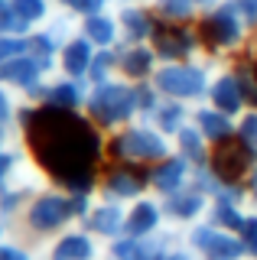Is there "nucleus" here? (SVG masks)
Wrapping results in <instances>:
<instances>
[{
    "label": "nucleus",
    "mask_w": 257,
    "mask_h": 260,
    "mask_svg": "<svg viewBox=\"0 0 257 260\" xmlns=\"http://www.w3.org/2000/svg\"><path fill=\"white\" fill-rule=\"evenodd\" d=\"M159 85L166 88V91H173V94H196L199 88V72L196 69H176V72H163L159 75Z\"/></svg>",
    "instance_id": "obj_1"
},
{
    "label": "nucleus",
    "mask_w": 257,
    "mask_h": 260,
    "mask_svg": "<svg viewBox=\"0 0 257 260\" xmlns=\"http://www.w3.org/2000/svg\"><path fill=\"white\" fill-rule=\"evenodd\" d=\"M208 29H212V36L221 39V43L238 39V13H235V7H221V10H215L212 16H208Z\"/></svg>",
    "instance_id": "obj_2"
},
{
    "label": "nucleus",
    "mask_w": 257,
    "mask_h": 260,
    "mask_svg": "<svg viewBox=\"0 0 257 260\" xmlns=\"http://www.w3.org/2000/svg\"><path fill=\"white\" fill-rule=\"evenodd\" d=\"M62 218H66V205H62L59 199H46V202H39V205L33 208V221H36L39 228L59 224Z\"/></svg>",
    "instance_id": "obj_3"
},
{
    "label": "nucleus",
    "mask_w": 257,
    "mask_h": 260,
    "mask_svg": "<svg viewBox=\"0 0 257 260\" xmlns=\"http://www.w3.org/2000/svg\"><path fill=\"white\" fill-rule=\"evenodd\" d=\"M120 20H124L127 29H134L131 36H150V20H147V13H143V10H137V7H124Z\"/></svg>",
    "instance_id": "obj_4"
},
{
    "label": "nucleus",
    "mask_w": 257,
    "mask_h": 260,
    "mask_svg": "<svg viewBox=\"0 0 257 260\" xmlns=\"http://www.w3.org/2000/svg\"><path fill=\"white\" fill-rule=\"evenodd\" d=\"M215 104L224 111H235L238 108V88L231 85V81H218V88H215Z\"/></svg>",
    "instance_id": "obj_5"
},
{
    "label": "nucleus",
    "mask_w": 257,
    "mask_h": 260,
    "mask_svg": "<svg viewBox=\"0 0 257 260\" xmlns=\"http://www.w3.org/2000/svg\"><path fill=\"white\" fill-rule=\"evenodd\" d=\"M88 32H91V39H98V43H111V39H114V23L94 16V20H88Z\"/></svg>",
    "instance_id": "obj_6"
},
{
    "label": "nucleus",
    "mask_w": 257,
    "mask_h": 260,
    "mask_svg": "<svg viewBox=\"0 0 257 260\" xmlns=\"http://www.w3.org/2000/svg\"><path fill=\"white\" fill-rule=\"evenodd\" d=\"M69 72H82L85 65H88V46L85 43H72L69 46Z\"/></svg>",
    "instance_id": "obj_7"
},
{
    "label": "nucleus",
    "mask_w": 257,
    "mask_h": 260,
    "mask_svg": "<svg viewBox=\"0 0 257 260\" xmlns=\"http://www.w3.org/2000/svg\"><path fill=\"white\" fill-rule=\"evenodd\" d=\"M156 7L166 16H189L192 13V0H156Z\"/></svg>",
    "instance_id": "obj_8"
},
{
    "label": "nucleus",
    "mask_w": 257,
    "mask_h": 260,
    "mask_svg": "<svg viewBox=\"0 0 257 260\" xmlns=\"http://www.w3.org/2000/svg\"><path fill=\"white\" fill-rule=\"evenodd\" d=\"M134 215H137V218L131 221V231H143V228L153 224V208H150V205H140L137 211H134Z\"/></svg>",
    "instance_id": "obj_9"
},
{
    "label": "nucleus",
    "mask_w": 257,
    "mask_h": 260,
    "mask_svg": "<svg viewBox=\"0 0 257 260\" xmlns=\"http://www.w3.org/2000/svg\"><path fill=\"white\" fill-rule=\"evenodd\" d=\"M75 10H82V13H94V10H101V4L104 0H69Z\"/></svg>",
    "instance_id": "obj_10"
},
{
    "label": "nucleus",
    "mask_w": 257,
    "mask_h": 260,
    "mask_svg": "<svg viewBox=\"0 0 257 260\" xmlns=\"http://www.w3.org/2000/svg\"><path fill=\"white\" fill-rule=\"evenodd\" d=\"M244 13L251 16V20H257V0H244Z\"/></svg>",
    "instance_id": "obj_11"
},
{
    "label": "nucleus",
    "mask_w": 257,
    "mask_h": 260,
    "mask_svg": "<svg viewBox=\"0 0 257 260\" xmlns=\"http://www.w3.org/2000/svg\"><path fill=\"white\" fill-rule=\"evenodd\" d=\"M0 260H23V257L13 254V250H0Z\"/></svg>",
    "instance_id": "obj_12"
}]
</instances>
